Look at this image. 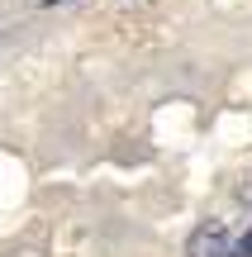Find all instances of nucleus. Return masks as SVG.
Here are the masks:
<instances>
[{
    "label": "nucleus",
    "mask_w": 252,
    "mask_h": 257,
    "mask_svg": "<svg viewBox=\"0 0 252 257\" xmlns=\"http://www.w3.org/2000/svg\"><path fill=\"white\" fill-rule=\"evenodd\" d=\"M186 257H228V229L219 219H205L186 243Z\"/></svg>",
    "instance_id": "nucleus-1"
},
{
    "label": "nucleus",
    "mask_w": 252,
    "mask_h": 257,
    "mask_svg": "<svg viewBox=\"0 0 252 257\" xmlns=\"http://www.w3.org/2000/svg\"><path fill=\"white\" fill-rule=\"evenodd\" d=\"M228 257H252V229L238 238V248H228Z\"/></svg>",
    "instance_id": "nucleus-2"
}]
</instances>
